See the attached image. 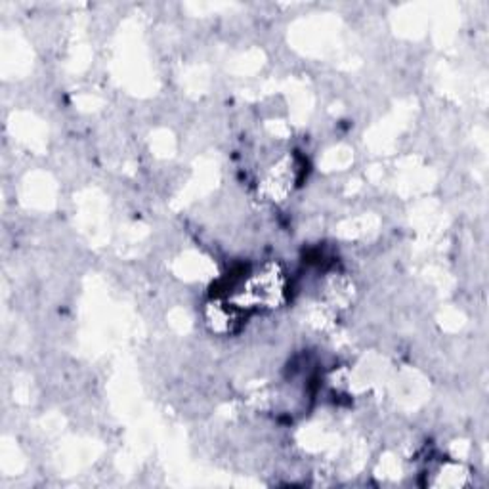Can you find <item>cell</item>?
<instances>
[{
    "mask_svg": "<svg viewBox=\"0 0 489 489\" xmlns=\"http://www.w3.org/2000/svg\"><path fill=\"white\" fill-rule=\"evenodd\" d=\"M287 279L277 266H268L253 275L234 301L239 308H275L285 299Z\"/></svg>",
    "mask_w": 489,
    "mask_h": 489,
    "instance_id": "cell-1",
    "label": "cell"
},
{
    "mask_svg": "<svg viewBox=\"0 0 489 489\" xmlns=\"http://www.w3.org/2000/svg\"><path fill=\"white\" fill-rule=\"evenodd\" d=\"M289 184H292V165L283 163L279 165L277 168H273V172L266 180V187L272 196H283L289 191Z\"/></svg>",
    "mask_w": 489,
    "mask_h": 489,
    "instance_id": "cell-3",
    "label": "cell"
},
{
    "mask_svg": "<svg viewBox=\"0 0 489 489\" xmlns=\"http://www.w3.org/2000/svg\"><path fill=\"white\" fill-rule=\"evenodd\" d=\"M244 318V310L234 301H216L206 308V321L215 333L232 335L239 329Z\"/></svg>",
    "mask_w": 489,
    "mask_h": 489,
    "instance_id": "cell-2",
    "label": "cell"
}]
</instances>
